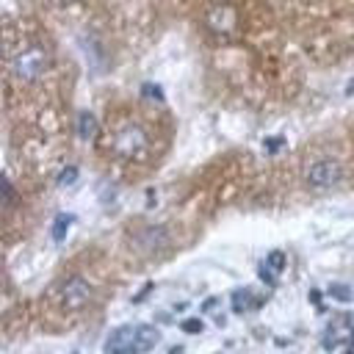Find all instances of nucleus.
Here are the masks:
<instances>
[{"label":"nucleus","mask_w":354,"mask_h":354,"mask_svg":"<svg viewBox=\"0 0 354 354\" xmlns=\"http://www.w3.org/2000/svg\"><path fill=\"white\" fill-rule=\"evenodd\" d=\"M346 354H354V335H351V346H348V351Z\"/></svg>","instance_id":"22"},{"label":"nucleus","mask_w":354,"mask_h":354,"mask_svg":"<svg viewBox=\"0 0 354 354\" xmlns=\"http://www.w3.org/2000/svg\"><path fill=\"white\" fill-rule=\"evenodd\" d=\"M97 133V119H94V113L91 111H80V116H77V136L80 138H91Z\"/></svg>","instance_id":"9"},{"label":"nucleus","mask_w":354,"mask_h":354,"mask_svg":"<svg viewBox=\"0 0 354 354\" xmlns=\"http://www.w3.org/2000/svg\"><path fill=\"white\" fill-rule=\"evenodd\" d=\"M346 94H354V77L348 80V86H346Z\"/></svg>","instance_id":"21"},{"label":"nucleus","mask_w":354,"mask_h":354,"mask_svg":"<svg viewBox=\"0 0 354 354\" xmlns=\"http://www.w3.org/2000/svg\"><path fill=\"white\" fill-rule=\"evenodd\" d=\"M257 274H260V279H263V282H268V285L274 282V271H271V268H266V266H260V268H257Z\"/></svg>","instance_id":"18"},{"label":"nucleus","mask_w":354,"mask_h":354,"mask_svg":"<svg viewBox=\"0 0 354 354\" xmlns=\"http://www.w3.org/2000/svg\"><path fill=\"white\" fill-rule=\"evenodd\" d=\"M171 354H183V348H171Z\"/></svg>","instance_id":"23"},{"label":"nucleus","mask_w":354,"mask_h":354,"mask_svg":"<svg viewBox=\"0 0 354 354\" xmlns=\"http://www.w3.org/2000/svg\"><path fill=\"white\" fill-rule=\"evenodd\" d=\"M340 177H343V169H340V163L332 160V158H324V160L313 163V166L307 169V174H304V180H307V185H310L313 191H329L332 185L340 183Z\"/></svg>","instance_id":"4"},{"label":"nucleus","mask_w":354,"mask_h":354,"mask_svg":"<svg viewBox=\"0 0 354 354\" xmlns=\"http://www.w3.org/2000/svg\"><path fill=\"white\" fill-rule=\"evenodd\" d=\"M50 58H47V50L41 44H30L25 50H19L11 61V72L19 77V80H36L44 69H47Z\"/></svg>","instance_id":"2"},{"label":"nucleus","mask_w":354,"mask_h":354,"mask_svg":"<svg viewBox=\"0 0 354 354\" xmlns=\"http://www.w3.org/2000/svg\"><path fill=\"white\" fill-rule=\"evenodd\" d=\"M0 191H3L6 205H14V202H17V191H14V185H11L8 177H0Z\"/></svg>","instance_id":"15"},{"label":"nucleus","mask_w":354,"mask_h":354,"mask_svg":"<svg viewBox=\"0 0 354 354\" xmlns=\"http://www.w3.org/2000/svg\"><path fill=\"white\" fill-rule=\"evenodd\" d=\"M166 241H169L166 227L152 224V227H144V230L136 235V243H133V246H136L138 252H158V249L166 246Z\"/></svg>","instance_id":"6"},{"label":"nucleus","mask_w":354,"mask_h":354,"mask_svg":"<svg viewBox=\"0 0 354 354\" xmlns=\"http://www.w3.org/2000/svg\"><path fill=\"white\" fill-rule=\"evenodd\" d=\"M230 301H232V310H235V313H249V310H254V307L260 304V299H257L249 288H235Z\"/></svg>","instance_id":"7"},{"label":"nucleus","mask_w":354,"mask_h":354,"mask_svg":"<svg viewBox=\"0 0 354 354\" xmlns=\"http://www.w3.org/2000/svg\"><path fill=\"white\" fill-rule=\"evenodd\" d=\"M88 299H91V285H88L86 277H69V279L64 282V288H61V301H64V307L80 310V307L88 304Z\"/></svg>","instance_id":"5"},{"label":"nucleus","mask_w":354,"mask_h":354,"mask_svg":"<svg viewBox=\"0 0 354 354\" xmlns=\"http://www.w3.org/2000/svg\"><path fill=\"white\" fill-rule=\"evenodd\" d=\"M310 301H315V304H318V301H321V293H318V290H313V293H310Z\"/></svg>","instance_id":"20"},{"label":"nucleus","mask_w":354,"mask_h":354,"mask_svg":"<svg viewBox=\"0 0 354 354\" xmlns=\"http://www.w3.org/2000/svg\"><path fill=\"white\" fill-rule=\"evenodd\" d=\"M113 196H116V185L108 183V180H102V183H100V202H102V205H111Z\"/></svg>","instance_id":"14"},{"label":"nucleus","mask_w":354,"mask_h":354,"mask_svg":"<svg viewBox=\"0 0 354 354\" xmlns=\"http://www.w3.org/2000/svg\"><path fill=\"white\" fill-rule=\"evenodd\" d=\"M326 293H329V299H335V301H343V304H348V301L354 299V290H351L348 285H343V282H332Z\"/></svg>","instance_id":"11"},{"label":"nucleus","mask_w":354,"mask_h":354,"mask_svg":"<svg viewBox=\"0 0 354 354\" xmlns=\"http://www.w3.org/2000/svg\"><path fill=\"white\" fill-rule=\"evenodd\" d=\"M160 340V332L149 324H127L113 329L105 343H102V354H147L149 348H155Z\"/></svg>","instance_id":"1"},{"label":"nucleus","mask_w":354,"mask_h":354,"mask_svg":"<svg viewBox=\"0 0 354 354\" xmlns=\"http://www.w3.org/2000/svg\"><path fill=\"white\" fill-rule=\"evenodd\" d=\"M141 94H144V97H152V100H163V91H160V86H155V83H144V86H141Z\"/></svg>","instance_id":"16"},{"label":"nucleus","mask_w":354,"mask_h":354,"mask_svg":"<svg viewBox=\"0 0 354 354\" xmlns=\"http://www.w3.org/2000/svg\"><path fill=\"white\" fill-rule=\"evenodd\" d=\"M232 11L230 8H224V6H216L210 14H207V25L213 28V30H230L232 28Z\"/></svg>","instance_id":"8"},{"label":"nucleus","mask_w":354,"mask_h":354,"mask_svg":"<svg viewBox=\"0 0 354 354\" xmlns=\"http://www.w3.org/2000/svg\"><path fill=\"white\" fill-rule=\"evenodd\" d=\"M266 266H268L274 274H279V271L285 268V252H279V249L268 252V257H266Z\"/></svg>","instance_id":"12"},{"label":"nucleus","mask_w":354,"mask_h":354,"mask_svg":"<svg viewBox=\"0 0 354 354\" xmlns=\"http://www.w3.org/2000/svg\"><path fill=\"white\" fill-rule=\"evenodd\" d=\"M77 180V166H66V169H61V174H58V188H66V185H72Z\"/></svg>","instance_id":"13"},{"label":"nucleus","mask_w":354,"mask_h":354,"mask_svg":"<svg viewBox=\"0 0 354 354\" xmlns=\"http://www.w3.org/2000/svg\"><path fill=\"white\" fill-rule=\"evenodd\" d=\"M279 147H282V138H271V141L266 138V152H277Z\"/></svg>","instance_id":"19"},{"label":"nucleus","mask_w":354,"mask_h":354,"mask_svg":"<svg viewBox=\"0 0 354 354\" xmlns=\"http://www.w3.org/2000/svg\"><path fill=\"white\" fill-rule=\"evenodd\" d=\"M183 329H185V332H191V335H196V332H202V329H205V324H202L199 318H188V321H183Z\"/></svg>","instance_id":"17"},{"label":"nucleus","mask_w":354,"mask_h":354,"mask_svg":"<svg viewBox=\"0 0 354 354\" xmlns=\"http://www.w3.org/2000/svg\"><path fill=\"white\" fill-rule=\"evenodd\" d=\"M113 152L119 158H141L147 152V133L138 124H124L113 138Z\"/></svg>","instance_id":"3"},{"label":"nucleus","mask_w":354,"mask_h":354,"mask_svg":"<svg viewBox=\"0 0 354 354\" xmlns=\"http://www.w3.org/2000/svg\"><path fill=\"white\" fill-rule=\"evenodd\" d=\"M72 221H75L72 213H58V216H55V221H53V241H55V243L64 241V235H66V230H69Z\"/></svg>","instance_id":"10"}]
</instances>
